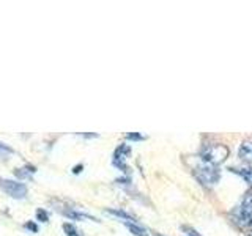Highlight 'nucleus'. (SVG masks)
<instances>
[{"label":"nucleus","instance_id":"f257e3e1","mask_svg":"<svg viewBox=\"0 0 252 236\" xmlns=\"http://www.w3.org/2000/svg\"><path fill=\"white\" fill-rule=\"evenodd\" d=\"M232 219L238 227L252 230V194L243 197L241 203L232 212Z\"/></svg>","mask_w":252,"mask_h":236},{"label":"nucleus","instance_id":"f03ea898","mask_svg":"<svg viewBox=\"0 0 252 236\" xmlns=\"http://www.w3.org/2000/svg\"><path fill=\"white\" fill-rule=\"evenodd\" d=\"M228 156V148L224 144H207L200 149V159L211 165H218L224 162Z\"/></svg>","mask_w":252,"mask_h":236},{"label":"nucleus","instance_id":"7ed1b4c3","mask_svg":"<svg viewBox=\"0 0 252 236\" xmlns=\"http://www.w3.org/2000/svg\"><path fill=\"white\" fill-rule=\"evenodd\" d=\"M194 172H195L197 178H199L202 183L207 184V186L216 184L219 181V177H220L219 169L216 167V165H211V164L203 162V161H202V164L197 165Z\"/></svg>","mask_w":252,"mask_h":236},{"label":"nucleus","instance_id":"20e7f679","mask_svg":"<svg viewBox=\"0 0 252 236\" xmlns=\"http://www.w3.org/2000/svg\"><path fill=\"white\" fill-rule=\"evenodd\" d=\"M0 187H2L8 195H11L13 199H24V197L27 195L26 184L19 183V181H14V179L0 178Z\"/></svg>","mask_w":252,"mask_h":236},{"label":"nucleus","instance_id":"39448f33","mask_svg":"<svg viewBox=\"0 0 252 236\" xmlns=\"http://www.w3.org/2000/svg\"><path fill=\"white\" fill-rule=\"evenodd\" d=\"M238 156H240V159H243V161L252 162V142H249V140L243 142V144L240 145V148H238Z\"/></svg>","mask_w":252,"mask_h":236},{"label":"nucleus","instance_id":"423d86ee","mask_svg":"<svg viewBox=\"0 0 252 236\" xmlns=\"http://www.w3.org/2000/svg\"><path fill=\"white\" fill-rule=\"evenodd\" d=\"M230 170L236 173V175H240L249 186H252V169L244 167V169H230Z\"/></svg>","mask_w":252,"mask_h":236},{"label":"nucleus","instance_id":"0eeeda50","mask_svg":"<svg viewBox=\"0 0 252 236\" xmlns=\"http://www.w3.org/2000/svg\"><path fill=\"white\" fill-rule=\"evenodd\" d=\"M125 224H126V227L129 228V232L132 235H136V236H148V233L145 232V228L140 227L139 224H136V222H125Z\"/></svg>","mask_w":252,"mask_h":236},{"label":"nucleus","instance_id":"6e6552de","mask_svg":"<svg viewBox=\"0 0 252 236\" xmlns=\"http://www.w3.org/2000/svg\"><path fill=\"white\" fill-rule=\"evenodd\" d=\"M107 212H110V214H114L117 217L123 219L125 222H136V220H134V217L129 216L128 212H125V211H120V209H107Z\"/></svg>","mask_w":252,"mask_h":236},{"label":"nucleus","instance_id":"1a4fd4ad","mask_svg":"<svg viewBox=\"0 0 252 236\" xmlns=\"http://www.w3.org/2000/svg\"><path fill=\"white\" fill-rule=\"evenodd\" d=\"M63 232H65L66 236H81V233H79L77 228L73 224H69V222L63 224Z\"/></svg>","mask_w":252,"mask_h":236},{"label":"nucleus","instance_id":"9d476101","mask_svg":"<svg viewBox=\"0 0 252 236\" xmlns=\"http://www.w3.org/2000/svg\"><path fill=\"white\" fill-rule=\"evenodd\" d=\"M36 219L39 220V222H47V219H49V214L44 211V209H41L39 208L38 211H36Z\"/></svg>","mask_w":252,"mask_h":236},{"label":"nucleus","instance_id":"9b49d317","mask_svg":"<svg viewBox=\"0 0 252 236\" xmlns=\"http://www.w3.org/2000/svg\"><path fill=\"white\" fill-rule=\"evenodd\" d=\"M183 230H185V235H186V236H200V235L197 233V232L194 230V228H191V227H185Z\"/></svg>","mask_w":252,"mask_h":236},{"label":"nucleus","instance_id":"f8f14e48","mask_svg":"<svg viewBox=\"0 0 252 236\" xmlns=\"http://www.w3.org/2000/svg\"><path fill=\"white\" fill-rule=\"evenodd\" d=\"M2 153H13V149L6 144H3V142H0V154H2Z\"/></svg>","mask_w":252,"mask_h":236},{"label":"nucleus","instance_id":"ddd939ff","mask_svg":"<svg viewBox=\"0 0 252 236\" xmlns=\"http://www.w3.org/2000/svg\"><path fill=\"white\" fill-rule=\"evenodd\" d=\"M128 139H131V140H142L144 137L139 136V134H128Z\"/></svg>","mask_w":252,"mask_h":236},{"label":"nucleus","instance_id":"4468645a","mask_svg":"<svg viewBox=\"0 0 252 236\" xmlns=\"http://www.w3.org/2000/svg\"><path fill=\"white\" fill-rule=\"evenodd\" d=\"M26 228H30L32 232H38V227L35 224H32V222H27L26 224Z\"/></svg>","mask_w":252,"mask_h":236},{"label":"nucleus","instance_id":"2eb2a0df","mask_svg":"<svg viewBox=\"0 0 252 236\" xmlns=\"http://www.w3.org/2000/svg\"><path fill=\"white\" fill-rule=\"evenodd\" d=\"M249 236H252V230H251V235H249Z\"/></svg>","mask_w":252,"mask_h":236}]
</instances>
